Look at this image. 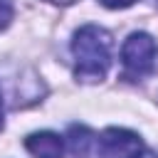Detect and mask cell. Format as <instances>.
I'll use <instances>...</instances> for the list:
<instances>
[{
	"instance_id": "cell-6",
	"label": "cell",
	"mask_w": 158,
	"mask_h": 158,
	"mask_svg": "<svg viewBox=\"0 0 158 158\" xmlns=\"http://www.w3.org/2000/svg\"><path fill=\"white\" fill-rule=\"evenodd\" d=\"M12 20V0H0V30H5Z\"/></svg>"
},
{
	"instance_id": "cell-1",
	"label": "cell",
	"mask_w": 158,
	"mask_h": 158,
	"mask_svg": "<svg viewBox=\"0 0 158 158\" xmlns=\"http://www.w3.org/2000/svg\"><path fill=\"white\" fill-rule=\"evenodd\" d=\"M77 79L94 84L101 81L111 67V35L99 25H84L72 40Z\"/></svg>"
},
{
	"instance_id": "cell-7",
	"label": "cell",
	"mask_w": 158,
	"mask_h": 158,
	"mask_svg": "<svg viewBox=\"0 0 158 158\" xmlns=\"http://www.w3.org/2000/svg\"><path fill=\"white\" fill-rule=\"evenodd\" d=\"M101 5H106V7H128V5H133L136 0H99Z\"/></svg>"
},
{
	"instance_id": "cell-9",
	"label": "cell",
	"mask_w": 158,
	"mask_h": 158,
	"mask_svg": "<svg viewBox=\"0 0 158 158\" xmlns=\"http://www.w3.org/2000/svg\"><path fill=\"white\" fill-rule=\"evenodd\" d=\"M49 2H57V5H69V2H74V0H49Z\"/></svg>"
},
{
	"instance_id": "cell-8",
	"label": "cell",
	"mask_w": 158,
	"mask_h": 158,
	"mask_svg": "<svg viewBox=\"0 0 158 158\" xmlns=\"http://www.w3.org/2000/svg\"><path fill=\"white\" fill-rule=\"evenodd\" d=\"M2 118H5V109H2V99H0V128H2Z\"/></svg>"
},
{
	"instance_id": "cell-3",
	"label": "cell",
	"mask_w": 158,
	"mask_h": 158,
	"mask_svg": "<svg viewBox=\"0 0 158 158\" xmlns=\"http://www.w3.org/2000/svg\"><path fill=\"white\" fill-rule=\"evenodd\" d=\"M99 156L101 158H141L143 156V141L133 131L106 128L99 138Z\"/></svg>"
},
{
	"instance_id": "cell-10",
	"label": "cell",
	"mask_w": 158,
	"mask_h": 158,
	"mask_svg": "<svg viewBox=\"0 0 158 158\" xmlns=\"http://www.w3.org/2000/svg\"><path fill=\"white\" fill-rule=\"evenodd\" d=\"M141 158H158V153H146V151H143V156H141Z\"/></svg>"
},
{
	"instance_id": "cell-2",
	"label": "cell",
	"mask_w": 158,
	"mask_h": 158,
	"mask_svg": "<svg viewBox=\"0 0 158 158\" xmlns=\"http://www.w3.org/2000/svg\"><path fill=\"white\" fill-rule=\"evenodd\" d=\"M156 54H158V47H156V40L146 32H133L123 47H121V64H123V79L128 81H136V79H143L153 64H156Z\"/></svg>"
},
{
	"instance_id": "cell-5",
	"label": "cell",
	"mask_w": 158,
	"mask_h": 158,
	"mask_svg": "<svg viewBox=\"0 0 158 158\" xmlns=\"http://www.w3.org/2000/svg\"><path fill=\"white\" fill-rule=\"evenodd\" d=\"M67 141H69V151H72L74 156H86L94 138H91V131H89L86 126H72Z\"/></svg>"
},
{
	"instance_id": "cell-4",
	"label": "cell",
	"mask_w": 158,
	"mask_h": 158,
	"mask_svg": "<svg viewBox=\"0 0 158 158\" xmlns=\"http://www.w3.org/2000/svg\"><path fill=\"white\" fill-rule=\"evenodd\" d=\"M25 148L35 158H64V141L52 131H40L27 136Z\"/></svg>"
}]
</instances>
